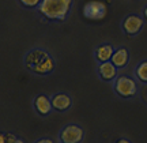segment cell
<instances>
[{
  "instance_id": "1",
  "label": "cell",
  "mask_w": 147,
  "mask_h": 143,
  "mask_svg": "<svg viewBox=\"0 0 147 143\" xmlns=\"http://www.w3.org/2000/svg\"><path fill=\"white\" fill-rule=\"evenodd\" d=\"M25 67L36 75H49L56 68V61L48 51L34 48L25 55Z\"/></svg>"
},
{
  "instance_id": "2",
  "label": "cell",
  "mask_w": 147,
  "mask_h": 143,
  "mask_svg": "<svg viewBox=\"0 0 147 143\" xmlns=\"http://www.w3.org/2000/svg\"><path fill=\"white\" fill-rule=\"evenodd\" d=\"M72 7V0H42L38 12L49 21H64Z\"/></svg>"
},
{
  "instance_id": "3",
  "label": "cell",
  "mask_w": 147,
  "mask_h": 143,
  "mask_svg": "<svg viewBox=\"0 0 147 143\" xmlns=\"http://www.w3.org/2000/svg\"><path fill=\"white\" fill-rule=\"evenodd\" d=\"M113 90L119 97L129 100L138 93V83L128 75H119L113 80Z\"/></svg>"
},
{
  "instance_id": "4",
  "label": "cell",
  "mask_w": 147,
  "mask_h": 143,
  "mask_svg": "<svg viewBox=\"0 0 147 143\" xmlns=\"http://www.w3.org/2000/svg\"><path fill=\"white\" fill-rule=\"evenodd\" d=\"M108 14V5L102 0H89L82 8V15L89 21H102Z\"/></svg>"
},
{
  "instance_id": "5",
  "label": "cell",
  "mask_w": 147,
  "mask_h": 143,
  "mask_svg": "<svg viewBox=\"0 0 147 143\" xmlns=\"http://www.w3.org/2000/svg\"><path fill=\"white\" fill-rule=\"evenodd\" d=\"M84 132L78 124H68L61 128L59 134V140L61 143H80L83 140Z\"/></svg>"
},
{
  "instance_id": "6",
  "label": "cell",
  "mask_w": 147,
  "mask_h": 143,
  "mask_svg": "<svg viewBox=\"0 0 147 143\" xmlns=\"http://www.w3.org/2000/svg\"><path fill=\"white\" fill-rule=\"evenodd\" d=\"M143 26H144V18L136 14H131V15L125 16L123 22H121V29L127 36H136L142 32Z\"/></svg>"
},
{
  "instance_id": "7",
  "label": "cell",
  "mask_w": 147,
  "mask_h": 143,
  "mask_svg": "<svg viewBox=\"0 0 147 143\" xmlns=\"http://www.w3.org/2000/svg\"><path fill=\"white\" fill-rule=\"evenodd\" d=\"M97 72H98V76H100L104 82H113V80L119 76V68H117L112 61L98 63V65H97Z\"/></svg>"
},
{
  "instance_id": "8",
  "label": "cell",
  "mask_w": 147,
  "mask_h": 143,
  "mask_svg": "<svg viewBox=\"0 0 147 143\" xmlns=\"http://www.w3.org/2000/svg\"><path fill=\"white\" fill-rule=\"evenodd\" d=\"M33 106H34V111H36L40 116H48V115L53 111L52 98L45 94L37 95L36 98H34V101H33Z\"/></svg>"
},
{
  "instance_id": "9",
  "label": "cell",
  "mask_w": 147,
  "mask_h": 143,
  "mask_svg": "<svg viewBox=\"0 0 147 143\" xmlns=\"http://www.w3.org/2000/svg\"><path fill=\"white\" fill-rule=\"evenodd\" d=\"M52 98L53 111L56 112H67L72 106V98L67 93H56Z\"/></svg>"
},
{
  "instance_id": "10",
  "label": "cell",
  "mask_w": 147,
  "mask_h": 143,
  "mask_svg": "<svg viewBox=\"0 0 147 143\" xmlns=\"http://www.w3.org/2000/svg\"><path fill=\"white\" fill-rule=\"evenodd\" d=\"M116 49L113 48L112 44H101L94 49V59L97 60V63L110 61Z\"/></svg>"
},
{
  "instance_id": "11",
  "label": "cell",
  "mask_w": 147,
  "mask_h": 143,
  "mask_svg": "<svg viewBox=\"0 0 147 143\" xmlns=\"http://www.w3.org/2000/svg\"><path fill=\"white\" fill-rule=\"evenodd\" d=\"M110 61L115 64L119 69L125 68L127 64L129 63V52H128V49L127 48H119V49H116Z\"/></svg>"
},
{
  "instance_id": "12",
  "label": "cell",
  "mask_w": 147,
  "mask_h": 143,
  "mask_svg": "<svg viewBox=\"0 0 147 143\" xmlns=\"http://www.w3.org/2000/svg\"><path fill=\"white\" fill-rule=\"evenodd\" d=\"M135 76L138 78L139 82L142 83H147V60L140 61L135 68Z\"/></svg>"
},
{
  "instance_id": "13",
  "label": "cell",
  "mask_w": 147,
  "mask_h": 143,
  "mask_svg": "<svg viewBox=\"0 0 147 143\" xmlns=\"http://www.w3.org/2000/svg\"><path fill=\"white\" fill-rule=\"evenodd\" d=\"M16 140L18 138L12 132H5L0 135V143H15Z\"/></svg>"
},
{
  "instance_id": "14",
  "label": "cell",
  "mask_w": 147,
  "mask_h": 143,
  "mask_svg": "<svg viewBox=\"0 0 147 143\" xmlns=\"http://www.w3.org/2000/svg\"><path fill=\"white\" fill-rule=\"evenodd\" d=\"M18 1L26 8H36V7L38 8V5L41 4L42 0H18Z\"/></svg>"
},
{
  "instance_id": "15",
  "label": "cell",
  "mask_w": 147,
  "mask_h": 143,
  "mask_svg": "<svg viewBox=\"0 0 147 143\" xmlns=\"http://www.w3.org/2000/svg\"><path fill=\"white\" fill-rule=\"evenodd\" d=\"M34 143H55L52 140V139H49V138H42V139H38V140H36Z\"/></svg>"
},
{
  "instance_id": "16",
  "label": "cell",
  "mask_w": 147,
  "mask_h": 143,
  "mask_svg": "<svg viewBox=\"0 0 147 143\" xmlns=\"http://www.w3.org/2000/svg\"><path fill=\"white\" fill-rule=\"evenodd\" d=\"M115 143H132V142L128 140V139H125V138H121V139H117Z\"/></svg>"
},
{
  "instance_id": "17",
  "label": "cell",
  "mask_w": 147,
  "mask_h": 143,
  "mask_svg": "<svg viewBox=\"0 0 147 143\" xmlns=\"http://www.w3.org/2000/svg\"><path fill=\"white\" fill-rule=\"evenodd\" d=\"M142 16L144 18V21H147V5L143 8V12H142Z\"/></svg>"
},
{
  "instance_id": "18",
  "label": "cell",
  "mask_w": 147,
  "mask_h": 143,
  "mask_svg": "<svg viewBox=\"0 0 147 143\" xmlns=\"http://www.w3.org/2000/svg\"><path fill=\"white\" fill-rule=\"evenodd\" d=\"M15 143H25V140H23V139H19V138H18V140H16Z\"/></svg>"
},
{
  "instance_id": "19",
  "label": "cell",
  "mask_w": 147,
  "mask_h": 143,
  "mask_svg": "<svg viewBox=\"0 0 147 143\" xmlns=\"http://www.w3.org/2000/svg\"><path fill=\"white\" fill-rule=\"evenodd\" d=\"M60 143H61V142H60Z\"/></svg>"
}]
</instances>
